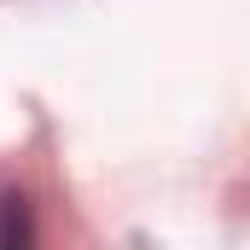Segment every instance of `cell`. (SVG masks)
Returning a JSON list of instances; mask_svg holds the SVG:
<instances>
[{
    "label": "cell",
    "instance_id": "cell-1",
    "mask_svg": "<svg viewBox=\"0 0 250 250\" xmlns=\"http://www.w3.org/2000/svg\"><path fill=\"white\" fill-rule=\"evenodd\" d=\"M0 250H35V215L23 198H0Z\"/></svg>",
    "mask_w": 250,
    "mask_h": 250
}]
</instances>
